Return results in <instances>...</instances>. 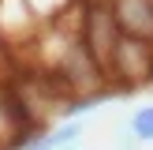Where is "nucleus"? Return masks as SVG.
I'll list each match as a JSON object with an SVG mask.
<instances>
[{"mask_svg":"<svg viewBox=\"0 0 153 150\" xmlns=\"http://www.w3.org/2000/svg\"><path fill=\"white\" fill-rule=\"evenodd\" d=\"M112 79H116L123 90L153 82V41L120 34L116 49H112V60H108V82Z\"/></svg>","mask_w":153,"mask_h":150,"instance_id":"obj_1","label":"nucleus"},{"mask_svg":"<svg viewBox=\"0 0 153 150\" xmlns=\"http://www.w3.org/2000/svg\"><path fill=\"white\" fill-rule=\"evenodd\" d=\"M37 131L34 112L15 86H0V150H22V142Z\"/></svg>","mask_w":153,"mask_h":150,"instance_id":"obj_2","label":"nucleus"},{"mask_svg":"<svg viewBox=\"0 0 153 150\" xmlns=\"http://www.w3.org/2000/svg\"><path fill=\"white\" fill-rule=\"evenodd\" d=\"M82 131H86V124H82L79 116H71L60 128H52V131H34L22 142V150H60V146H67V142H79Z\"/></svg>","mask_w":153,"mask_h":150,"instance_id":"obj_3","label":"nucleus"},{"mask_svg":"<svg viewBox=\"0 0 153 150\" xmlns=\"http://www.w3.org/2000/svg\"><path fill=\"white\" fill-rule=\"evenodd\" d=\"M127 131H131L138 142H153V105H142V109H134V112H131V120H127Z\"/></svg>","mask_w":153,"mask_h":150,"instance_id":"obj_4","label":"nucleus"},{"mask_svg":"<svg viewBox=\"0 0 153 150\" xmlns=\"http://www.w3.org/2000/svg\"><path fill=\"white\" fill-rule=\"evenodd\" d=\"M60 150H75V142H67V146H60Z\"/></svg>","mask_w":153,"mask_h":150,"instance_id":"obj_5","label":"nucleus"}]
</instances>
